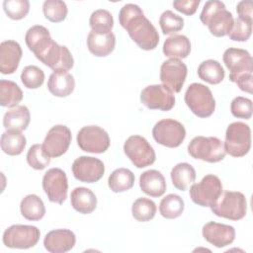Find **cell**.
<instances>
[{"instance_id": "cell-18", "label": "cell", "mask_w": 253, "mask_h": 253, "mask_svg": "<svg viewBox=\"0 0 253 253\" xmlns=\"http://www.w3.org/2000/svg\"><path fill=\"white\" fill-rule=\"evenodd\" d=\"M25 42L29 49L34 52L39 60L46 53L54 42L50 37L49 31L41 25L33 26L27 31Z\"/></svg>"}, {"instance_id": "cell-30", "label": "cell", "mask_w": 253, "mask_h": 253, "mask_svg": "<svg viewBox=\"0 0 253 253\" xmlns=\"http://www.w3.org/2000/svg\"><path fill=\"white\" fill-rule=\"evenodd\" d=\"M20 211L22 215L28 220H40L45 214L43 202L35 194L23 198L20 204Z\"/></svg>"}, {"instance_id": "cell-23", "label": "cell", "mask_w": 253, "mask_h": 253, "mask_svg": "<svg viewBox=\"0 0 253 253\" xmlns=\"http://www.w3.org/2000/svg\"><path fill=\"white\" fill-rule=\"evenodd\" d=\"M116 37L110 33H96L91 30L87 38V47L89 51L98 57L109 55L115 48Z\"/></svg>"}, {"instance_id": "cell-41", "label": "cell", "mask_w": 253, "mask_h": 253, "mask_svg": "<svg viewBox=\"0 0 253 253\" xmlns=\"http://www.w3.org/2000/svg\"><path fill=\"white\" fill-rule=\"evenodd\" d=\"M21 80L26 88L37 89L43 84L44 73L36 65H28L22 70Z\"/></svg>"}, {"instance_id": "cell-35", "label": "cell", "mask_w": 253, "mask_h": 253, "mask_svg": "<svg viewBox=\"0 0 253 253\" xmlns=\"http://www.w3.org/2000/svg\"><path fill=\"white\" fill-rule=\"evenodd\" d=\"M184 208V201L179 195L169 194L161 200L159 211L163 217L173 219L179 217L183 213Z\"/></svg>"}, {"instance_id": "cell-29", "label": "cell", "mask_w": 253, "mask_h": 253, "mask_svg": "<svg viewBox=\"0 0 253 253\" xmlns=\"http://www.w3.org/2000/svg\"><path fill=\"white\" fill-rule=\"evenodd\" d=\"M1 149L4 153L15 156L23 152L26 147L27 139L22 131L6 130L1 135Z\"/></svg>"}, {"instance_id": "cell-33", "label": "cell", "mask_w": 253, "mask_h": 253, "mask_svg": "<svg viewBox=\"0 0 253 253\" xmlns=\"http://www.w3.org/2000/svg\"><path fill=\"white\" fill-rule=\"evenodd\" d=\"M134 184V174L126 168L114 170L108 179L109 188L114 193L126 192L132 188Z\"/></svg>"}, {"instance_id": "cell-45", "label": "cell", "mask_w": 253, "mask_h": 253, "mask_svg": "<svg viewBox=\"0 0 253 253\" xmlns=\"http://www.w3.org/2000/svg\"><path fill=\"white\" fill-rule=\"evenodd\" d=\"M200 3V0H176L173 2V7L187 16H192L196 13Z\"/></svg>"}, {"instance_id": "cell-10", "label": "cell", "mask_w": 253, "mask_h": 253, "mask_svg": "<svg viewBox=\"0 0 253 253\" xmlns=\"http://www.w3.org/2000/svg\"><path fill=\"white\" fill-rule=\"evenodd\" d=\"M152 135L157 143L174 148L184 141L186 129L180 122L173 119H164L155 124L152 128Z\"/></svg>"}, {"instance_id": "cell-17", "label": "cell", "mask_w": 253, "mask_h": 253, "mask_svg": "<svg viewBox=\"0 0 253 253\" xmlns=\"http://www.w3.org/2000/svg\"><path fill=\"white\" fill-rule=\"evenodd\" d=\"M71 138V131L66 126L56 125L47 131L42 146L49 157H59L67 151Z\"/></svg>"}, {"instance_id": "cell-40", "label": "cell", "mask_w": 253, "mask_h": 253, "mask_svg": "<svg viewBox=\"0 0 253 253\" xmlns=\"http://www.w3.org/2000/svg\"><path fill=\"white\" fill-rule=\"evenodd\" d=\"M159 25L164 35H173L184 27V19L170 10L164 11L159 18Z\"/></svg>"}, {"instance_id": "cell-13", "label": "cell", "mask_w": 253, "mask_h": 253, "mask_svg": "<svg viewBox=\"0 0 253 253\" xmlns=\"http://www.w3.org/2000/svg\"><path fill=\"white\" fill-rule=\"evenodd\" d=\"M42 189L52 203L63 204L67 198L68 182L66 174L60 168H50L42 178Z\"/></svg>"}, {"instance_id": "cell-24", "label": "cell", "mask_w": 253, "mask_h": 253, "mask_svg": "<svg viewBox=\"0 0 253 253\" xmlns=\"http://www.w3.org/2000/svg\"><path fill=\"white\" fill-rule=\"evenodd\" d=\"M139 187L146 195L152 198H158L166 191V181L161 172L151 169L140 175Z\"/></svg>"}, {"instance_id": "cell-32", "label": "cell", "mask_w": 253, "mask_h": 253, "mask_svg": "<svg viewBox=\"0 0 253 253\" xmlns=\"http://www.w3.org/2000/svg\"><path fill=\"white\" fill-rule=\"evenodd\" d=\"M224 70L221 64L213 59L203 61L198 67V76L207 83L215 85L224 79Z\"/></svg>"}, {"instance_id": "cell-1", "label": "cell", "mask_w": 253, "mask_h": 253, "mask_svg": "<svg viewBox=\"0 0 253 253\" xmlns=\"http://www.w3.org/2000/svg\"><path fill=\"white\" fill-rule=\"evenodd\" d=\"M119 21L130 39L141 49L151 50L158 45V32L144 16L139 6L131 3L124 5L119 13Z\"/></svg>"}, {"instance_id": "cell-11", "label": "cell", "mask_w": 253, "mask_h": 253, "mask_svg": "<svg viewBox=\"0 0 253 253\" xmlns=\"http://www.w3.org/2000/svg\"><path fill=\"white\" fill-rule=\"evenodd\" d=\"M125 154L137 168H144L154 163L155 151L148 141L140 135L129 136L124 144Z\"/></svg>"}, {"instance_id": "cell-12", "label": "cell", "mask_w": 253, "mask_h": 253, "mask_svg": "<svg viewBox=\"0 0 253 253\" xmlns=\"http://www.w3.org/2000/svg\"><path fill=\"white\" fill-rule=\"evenodd\" d=\"M78 146L85 152L103 153L110 146L108 132L98 126H83L77 133Z\"/></svg>"}, {"instance_id": "cell-8", "label": "cell", "mask_w": 253, "mask_h": 253, "mask_svg": "<svg viewBox=\"0 0 253 253\" xmlns=\"http://www.w3.org/2000/svg\"><path fill=\"white\" fill-rule=\"evenodd\" d=\"M220 179L213 175H206L199 183H195L189 190L191 200L201 207H211L222 193Z\"/></svg>"}, {"instance_id": "cell-36", "label": "cell", "mask_w": 253, "mask_h": 253, "mask_svg": "<svg viewBox=\"0 0 253 253\" xmlns=\"http://www.w3.org/2000/svg\"><path fill=\"white\" fill-rule=\"evenodd\" d=\"M157 208L155 203L147 198H138L131 207V213L134 219L140 222L151 220L156 213Z\"/></svg>"}, {"instance_id": "cell-38", "label": "cell", "mask_w": 253, "mask_h": 253, "mask_svg": "<svg viewBox=\"0 0 253 253\" xmlns=\"http://www.w3.org/2000/svg\"><path fill=\"white\" fill-rule=\"evenodd\" d=\"M42 12L48 21L59 23L65 20L68 10L65 2L61 0H46L42 4Z\"/></svg>"}, {"instance_id": "cell-3", "label": "cell", "mask_w": 253, "mask_h": 253, "mask_svg": "<svg viewBox=\"0 0 253 253\" xmlns=\"http://www.w3.org/2000/svg\"><path fill=\"white\" fill-rule=\"evenodd\" d=\"M200 20L208 26L211 34L217 38L228 35L234 21L231 12L226 10L224 3L218 0H210L205 3Z\"/></svg>"}, {"instance_id": "cell-31", "label": "cell", "mask_w": 253, "mask_h": 253, "mask_svg": "<svg viewBox=\"0 0 253 253\" xmlns=\"http://www.w3.org/2000/svg\"><path fill=\"white\" fill-rule=\"evenodd\" d=\"M170 176L174 187L180 191H185L190 184L195 182L196 171L191 164L183 162L172 168Z\"/></svg>"}, {"instance_id": "cell-2", "label": "cell", "mask_w": 253, "mask_h": 253, "mask_svg": "<svg viewBox=\"0 0 253 253\" xmlns=\"http://www.w3.org/2000/svg\"><path fill=\"white\" fill-rule=\"evenodd\" d=\"M223 62L229 72V80L239 87L240 90L252 93L253 59L250 53L242 48L229 47L222 56Z\"/></svg>"}, {"instance_id": "cell-20", "label": "cell", "mask_w": 253, "mask_h": 253, "mask_svg": "<svg viewBox=\"0 0 253 253\" xmlns=\"http://www.w3.org/2000/svg\"><path fill=\"white\" fill-rule=\"evenodd\" d=\"M40 61L53 71H68L74 64V59L67 46L59 45L55 42Z\"/></svg>"}, {"instance_id": "cell-19", "label": "cell", "mask_w": 253, "mask_h": 253, "mask_svg": "<svg viewBox=\"0 0 253 253\" xmlns=\"http://www.w3.org/2000/svg\"><path fill=\"white\" fill-rule=\"evenodd\" d=\"M204 238L217 248L231 244L235 239V229L233 226L214 221H210L203 226Z\"/></svg>"}, {"instance_id": "cell-16", "label": "cell", "mask_w": 253, "mask_h": 253, "mask_svg": "<svg viewBox=\"0 0 253 253\" xmlns=\"http://www.w3.org/2000/svg\"><path fill=\"white\" fill-rule=\"evenodd\" d=\"M72 173L75 179L84 183H95L99 181L104 173V163L92 156H80L72 164Z\"/></svg>"}, {"instance_id": "cell-46", "label": "cell", "mask_w": 253, "mask_h": 253, "mask_svg": "<svg viewBox=\"0 0 253 253\" xmlns=\"http://www.w3.org/2000/svg\"><path fill=\"white\" fill-rule=\"evenodd\" d=\"M252 9H253L252 1H250V0L240 1L236 6V11L239 16L238 18L243 21L252 23V17H253Z\"/></svg>"}, {"instance_id": "cell-44", "label": "cell", "mask_w": 253, "mask_h": 253, "mask_svg": "<svg viewBox=\"0 0 253 253\" xmlns=\"http://www.w3.org/2000/svg\"><path fill=\"white\" fill-rule=\"evenodd\" d=\"M230 111L235 118L249 120L252 116V101L248 98L237 96L231 101Z\"/></svg>"}, {"instance_id": "cell-22", "label": "cell", "mask_w": 253, "mask_h": 253, "mask_svg": "<svg viewBox=\"0 0 253 253\" xmlns=\"http://www.w3.org/2000/svg\"><path fill=\"white\" fill-rule=\"evenodd\" d=\"M23 51L21 45L12 40L4 41L0 44V72L2 74L14 73L20 63Z\"/></svg>"}, {"instance_id": "cell-15", "label": "cell", "mask_w": 253, "mask_h": 253, "mask_svg": "<svg viewBox=\"0 0 253 253\" xmlns=\"http://www.w3.org/2000/svg\"><path fill=\"white\" fill-rule=\"evenodd\" d=\"M188 68L180 59L165 60L160 67V80L162 84L173 93H179L185 83Z\"/></svg>"}, {"instance_id": "cell-9", "label": "cell", "mask_w": 253, "mask_h": 253, "mask_svg": "<svg viewBox=\"0 0 253 253\" xmlns=\"http://www.w3.org/2000/svg\"><path fill=\"white\" fill-rule=\"evenodd\" d=\"M40 229L34 225L13 224L3 233V243L9 248L28 249L40 240Z\"/></svg>"}, {"instance_id": "cell-5", "label": "cell", "mask_w": 253, "mask_h": 253, "mask_svg": "<svg viewBox=\"0 0 253 253\" xmlns=\"http://www.w3.org/2000/svg\"><path fill=\"white\" fill-rule=\"evenodd\" d=\"M185 103L199 118L211 116L215 109V101L210 88L201 83H192L185 93Z\"/></svg>"}, {"instance_id": "cell-26", "label": "cell", "mask_w": 253, "mask_h": 253, "mask_svg": "<svg viewBox=\"0 0 253 253\" xmlns=\"http://www.w3.org/2000/svg\"><path fill=\"white\" fill-rule=\"evenodd\" d=\"M70 202L72 208L83 214L91 213L97 207V198L88 188L77 187L71 192Z\"/></svg>"}, {"instance_id": "cell-43", "label": "cell", "mask_w": 253, "mask_h": 253, "mask_svg": "<svg viewBox=\"0 0 253 253\" xmlns=\"http://www.w3.org/2000/svg\"><path fill=\"white\" fill-rule=\"evenodd\" d=\"M252 33V23L243 21L239 18L234 19L233 25L228 33L230 40L235 42H246Z\"/></svg>"}, {"instance_id": "cell-21", "label": "cell", "mask_w": 253, "mask_h": 253, "mask_svg": "<svg viewBox=\"0 0 253 253\" xmlns=\"http://www.w3.org/2000/svg\"><path fill=\"white\" fill-rule=\"evenodd\" d=\"M76 242L75 234L69 229H54L46 233L43 239L44 248L50 253H65L71 250Z\"/></svg>"}, {"instance_id": "cell-25", "label": "cell", "mask_w": 253, "mask_h": 253, "mask_svg": "<svg viewBox=\"0 0 253 253\" xmlns=\"http://www.w3.org/2000/svg\"><path fill=\"white\" fill-rule=\"evenodd\" d=\"M74 88V77L68 71H53L47 81L48 91L56 97H67Z\"/></svg>"}, {"instance_id": "cell-39", "label": "cell", "mask_w": 253, "mask_h": 253, "mask_svg": "<svg viewBox=\"0 0 253 253\" xmlns=\"http://www.w3.org/2000/svg\"><path fill=\"white\" fill-rule=\"evenodd\" d=\"M28 164L36 169L42 170L50 163V157L45 152L42 144H33L27 153Z\"/></svg>"}, {"instance_id": "cell-14", "label": "cell", "mask_w": 253, "mask_h": 253, "mask_svg": "<svg viewBox=\"0 0 253 253\" xmlns=\"http://www.w3.org/2000/svg\"><path fill=\"white\" fill-rule=\"evenodd\" d=\"M141 103L150 110L170 111L175 105V96L163 84L149 85L140 93Z\"/></svg>"}, {"instance_id": "cell-28", "label": "cell", "mask_w": 253, "mask_h": 253, "mask_svg": "<svg viewBox=\"0 0 253 253\" xmlns=\"http://www.w3.org/2000/svg\"><path fill=\"white\" fill-rule=\"evenodd\" d=\"M191 52L190 40L183 35H174L165 40L163 43V53L170 58L183 59Z\"/></svg>"}, {"instance_id": "cell-4", "label": "cell", "mask_w": 253, "mask_h": 253, "mask_svg": "<svg viewBox=\"0 0 253 253\" xmlns=\"http://www.w3.org/2000/svg\"><path fill=\"white\" fill-rule=\"evenodd\" d=\"M211 211L220 217L239 220L246 215L247 201L241 192H222L217 201L210 207Z\"/></svg>"}, {"instance_id": "cell-6", "label": "cell", "mask_w": 253, "mask_h": 253, "mask_svg": "<svg viewBox=\"0 0 253 253\" xmlns=\"http://www.w3.org/2000/svg\"><path fill=\"white\" fill-rule=\"evenodd\" d=\"M223 146L225 153L233 157L246 155L251 147L250 126L242 122L231 123L226 128Z\"/></svg>"}, {"instance_id": "cell-42", "label": "cell", "mask_w": 253, "mask_h": 253, "mask_svg": "<svg viewBox=\"0 0 253 253\" xmlns=\"http://www.w3.org/2000/svg\"><path fill=\"white\" fill-rule=\"evenodd\" d=\"M3 9L10 19L21 20L28 15L30 2L28 0H5Z\"/></svg>"}, {"instance_id": "cell-27", "label": "cell", "mask_w": 253, "mask_h": 253, "mask_svg": "<svg viewBox=\"0 0 253 253\" xmlns=\"http://www.w3.org/2000/svg\"><path fill=\"white\" fill-rule=\"evenodd\" d=\"M31 120L30 111L26 106L18 105L7 111L3 118V126L6 130H25Z\"/></svg>"}, {"instance_id": "cell-7", "label": "cell", "mask_w": 253, "mask_h": 253, "mask_svg": "<svg viewBox=\"0 0 253 253\" xmlns=\"http://www.w3.org/2000/svg\"><path fill=\"white\" fill-rule=\"evenodd\" d=\"M189 154L195 158L210 163L221 161L225 157L223 142L215 136H196L188 145Z\"/></svg>"}, {"instance_id": "cell-34", "label": "cell", "mask_w": 253, "mask_h": 253, "mask_svg": "<svg viewBox=\"0 0 253 253\" xmlns=\"http://www.w3.org/2000/svg\"><path fill=\"white\" fill-rule=\"evenodd\" d=\"M23 99V92L15 82L0 80V105L2 107H16Z\"/></svg>"}, {"instance_id": "cell-37", "label": "cell", "mask_w": 253, "mask_h": 253, "mask_svg": "<svg viewBox=\"0 0 253 253\" xmlns=\"http://www.w3.org/2000/svg\"><path fill=\"white\" fill-rule=\"evenodd\" d=\"M92 31L96 33H110L114 27V19L112 14L105 9L95 10L89 20Z\"/></svg>"}]
</instances>
